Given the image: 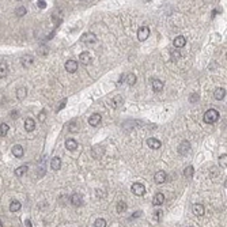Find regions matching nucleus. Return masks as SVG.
Returning <instances> with one entry per match:
<instances>
[{"label":"nucleus","instance_id":"nucleus-41","mask_svg":"<svg viewBox=\"0 0 227 227\" xmlns=\"http://www.w3.org/2000/svg\"><path fill=\"white\" fill-rule=\"evenodd\" d=\"M155 213H156V218H158V219H159V218H161V216H162V211H156Z\"/></svg>","mask_w":227,"mask_h":227},{"label":"nucleus","instance_id":"nucleus-7","mask_svg":"<svg viewBox=\"0 0 227 227\" xmlns=\"http://www.w3.org/2000/svg\"><path fill=\"white\" fill-rule=\"evenodd\" d=\"M189 151H190V144H189V142L184 140V142L178 145V152H180L181 155H186Z\"/></svg>","mask_w":227,"mask_h":227},{"label":"nucleus","instance_id":"nucleus-39","mask_svg":"<svg viewBox=\"0 0 227 227\" xmlns=\"http://www.w3.org/2000/svg\"><path fill=\"white\" fill-rule=\"evenodd\" d=\"M171 56H173V59H175V57L178 59V57H180V52H173Z\"/></svg>","mask_w":227,"mask_h":227},{"label":"nucleus","instance_id":"nucleus-23","mask_svg":"<svg viewBox=\"0 0 227 227\" xmlns=\"http://www.w3.org/2000/svg\"><path fill=\"white\" fill-rule=\"evenodd\" d=\"M29 167L27 166H19L17 170H15V174L18 175V177H22V175H25L26 173H27Z\"/></svg>","mask_w":227,"mask_h":227},{"label":"nucleus","instance_id":"nucleus-44","mask_svg":"<svg viewBox=\"0 0 227 227\" xmlns=\"http://www.w3.org/2000/svg\"><path fill=\"white\" fill-rule=\"evenodd\" d=\"M226 59H227V55H226Z\"/></svg>","mask_w":227,"mask_h":227},{"label":"nucleus","instance_id":"nucleus-20","mask_svg":"<svg viewBox=\"0 0 227 227\" xmlns=\"http://www.w3.org/2000/svg\"><path fill=\"white\" fill-rule=\"evenodd\" d=\"M154 205H162L165 203V194L163 193H156L154 196Z\"/></svg>","mask_w":227,"mask_h":227},{"label":"nucleus","instance_id":"nucleus-17","mask_svg":"<svg viewBox=\"0 0 227 227\" xmlns=\"http://www.w3.org/2000/svg\"><path fill=\"white\" fill-rule=\"evenodd\" d=\"M213 97H215V99H218V101H222V99L226 97V90H224L223 87H218L215 90V93H213Z\"/></svg>","mask_w":227,"mask_h":227},{"label":"nucleus","instance_id":"nucleus-11","mask_svg":"<svg viewBox=\"0 0 227 227\" xmlns=\"http://www.w3.org/2000/svg\"><path fill=\"white\" fill-rule=\"evenodd\" d=\"M71 203L75 205V207H79V205H82V204H83V197H82V194L74 193V194L71 196Z\"/></svg>","mask_w":227,"mask_h":227},{"label":"nucleus","instance_id":"nucleus-9","mask_svg":"<svg viewBox=\"0 0 227 227\" xmlns=\"http://www.w3.org/2000/svg\"><path fill=\"white\" fill-rule=\"evenodd\" d=\"M147 145L150 148H152V150H158V148H161L162 143L158 139H155V137H150V139H147Z\"/></svg>","mask_w":227,"mask_h":227},{"label":"nucleus","instance_id":"nucleus-2","mask_svg":"<svg viewBox=\"0 0 227 227\" xmlns=\"http://www.w3.org/2000/svg\"><path fill=\"white\" fill-rule=\"evenodd\" d=\"M131 190H132V193L136 194V196H144V193H145L144 185L140 182H135L133 185L131 186Z\"/></svg>","mask_w":227,"mask_h":227},{"label":"nucleus","instance_id":"nucleus-36","mask_svg":"<svg viewBox=\"0 0 227 227\" xmlns=\"http://www.w3.org/2000/svg\"><path fill=\"white\" fill-rule=\"evenodd\" d=\"M38 7H40V8H45V7H46V3H45L44 0H40V2H38Z\"/></svg>","mask_w":227,"mask_h":227},{"label":"nucleus","instance_id":"nucleus-18","mask_svg":"<svg viewBox=\"0 0 227 227\" xmlns=\"http://www.w3.org/2000/svg\"><path fill=\"white\" fill-rule=\"evenodd\" d=\"M152 90L155 91V93H161V91L163 90V82L159 79H155L152 82Z\"/></svg>","mask_w":227,"mask_h":227},{"label":"nucleus","instance_id":"nucleus-37","mask_svg":"<svg viewBox=\"0 0 227 227\" xmlns=\"http://www.w3.org/2000/svg\"><path fill=\"white\" fill-rule=\"evenodd\" d=\"M212 171H211V177H215L216 174H218V169H216V167H212Z\"/></svg>","mask_w":227,"mask_h":227},{"label":"nucleus","instance_id":"nucleus-43","mask_svg":"<svg viewBox=\"0 0 227 227\" xmlns=\"http://www.w3.org/2000/svg\"><path fill=\"white\" fill-rule=\"evenodd\" d=\"M224 186H226V188H227V180H226V182H224Z\"/></svg>","mask_w":227,"mask_h":227},{"label":"nucleus","instance_id":"nucleus-29","mask_svg":"<svg viewBox=\"0 0 227 227\" xmlns=\"http://www.w3.org/2000/svg\"><path fill=\"white\" fill-rule=\"evenodd\" d=\"M219 166L220 167H227V154L219 156Z\"/></svg>","mask_w":227,"mask_h":227},{"label":"nucleus","instance_id":"nucleus-38","mask_svg":"<svg viewBox=\"0 0 227 227\" xmlns=\"http://www.w3.org/2000/svg\"><path fill=\"white\" fill-rule=\"evenodd\" d=\"M66 102H67V99H64V101H63V102H61V104H60V106H59V107H57V112H59V110H60V109H63V107H64V106H66Z\"/></svg>","mask_w":227,"mask_h":227},{"label":"nucleus","instance_id":"nucleus-35","mask_svg":"<svg viewBox=\"0 0 227 227\" xmlns=\"http://www.w3.org/2000/svg\"><path fill=\"white\" fill-rule=\"evenodd\" d=\"M38 120L41 121V123H44V121H45V110H42V112L38 114Z\"/></svg>","mask_w":227,"mask_h":227},{"label":"nucleus","instance_id":"nucleus-34","mask_svg":"<svg viewBox=\"0 0 227 227\" xmlns=\"http://www.w3.org/2000/svg\"><path fill=\"white\" fill-rule=\"evenodd\" d=\"M199 98H200L199 94H192V97L189 98V101H190V102H196V101H199Z\"/></svg>","mask_w":227,"mask_h":227},{"label":"nucleus","instance_id":"nucleus-5","mask_svg":"<svg viewBox=\"0 0 227 227\" xmlns=\"http://www.w3.org/2000/svg\"><path fill=\"white\" fill-rule=\"evenodd\" d=\"M64 67H66V71L69 72V74H74V72L78 71V63L75 60H68Z\"/></svg>","mask_w":227,"mask_h":227},{"label":"nucleus","instance_id":"nucleus-19","mask_svg":"<svg viewBox=\"0 0 227 227\" xmlns=\"http://www.w3.org/2000/svg\"><path fill=\"white\" fill-rule=\"evenodd\" d=\"M66 147H67V150L68 151H75L78 148V143H76V140H74V139H68L66 142Z\"/></svg>","mask_w":227,"mask_h":227},{"label":"nucleus","instance_id":"nucleus-28","mask_svg":"<svg viewBox=\"0 0 227 227\" xmlns=\"http://www.w3.org/2000/svg\"><path fill=\"white\" fill-rule=\"evenodd\" d=\"M26 93H27V90H26L25 87H21V88H18L17 90V97H18V99H23L26 97Z\"/></svg>","mask_w":227,"mask_h":227},{"label":"nucleus","instance_id":"nucleus-40","mask_svg":"<svg viewBox=\"0 0 227 227\" xmlns=\"http://www.w3.org/2000/svg\"><path fill=\"white\" fill-rule=\"evenodd\" d=\"M11 117L12 118H17L18 117V112H11Z\"/></svg>","mask_w":227,"mask_h":227},{"label":"nucleus","instance_id":"nucleus-16","mask_svg":"<svg viewBox=\"0 0 227 227\" xmlns=\"http://www.w3.org/2000/svg\"><path fill=\"white\" fill-rule=\"evenodd\" d=\"M21 61H22L23 67H30V66H33V63H34V57H33V56H30V55H26V56H23V57L21 59Z\"/></svg>","mask_w":227,"mask_h":227},{"label":"nucleus","instance_id":"nucleus-42","mask_svg":"<svg viewBox=\"0 0 227 227\" xmlns=\"http://www.w3.org/2000/svg\"><path fill=\"white\" fill-rule=\"evenodd\" d=\"M25 224H26V226H29V227H30V226H33V224H31V222H30V220H26V222H25Z\"/></svg>","mask_w":227,"mask_h":227},{"label":"nucleus","instance_id":"nucleus-30","mask_svg":"<svg viewBox=\"0 0 227 227\" xmlns=\"http://www.w3.org/2000/svg\"><path fill=\"white\" fill-rule=\"evenodd\" d=\"M8 128H10V126L7 125V124H2V125H0V135H2V137H4L7 135Z\"/></svg>","mask_w":227,"mask_h":227},{"label":"nucleus","instance_id":"nucleus-26","mask_svg":"<svg viewBox=\"0 0 227 227\" xmlns=\"http://www.w3.org/2000/svg\"><path fill=\"white\" fill-rule=\"evenodd\" d=\"M123 102H124V99L121 98L120 95H116L114 98L112 99V105H113V106H114V107H118V106H120V105H123Z\"/></svg>","mask_w":227,"mask_h":227},{"label":"nucleus","instance_id":"nucleus-13","mask_svg":"<svg viewBox=\"0 0 227 227\" xmlns=\"http://www.w3.org/2000/svg\"><path fill=\"white\" fill-rule=\"evenodd\" d=\"M79 60H80V63H82V64H85V66H88V64L91 63V55H90L88 52H83V53H80Z\"/></svg>","mask_w":227,"mask_h":227},{"label":"nucleus","instance_id":"nucleus-4","mask_svg":"<svg viewBox=\"0 0 227 227\" xmlns=\"http://www.w3.org/2000/svg\"><path fill=\"white\" fill-rule=\"evenodd\" d=\"M173 45H174V48H177V49L184 48L186 45V38L184 36H177L174 40H173Z\"/></svg>","mask_w":227,"mask_h":227},{"label":"nucleus","instance_id":"nucleus-24","mask_svg":"<svg viewBox=\"0 0 227 227\" xmlns=\"http://www.w3.org/2000/svg\"><path fill=\"white\" fill-rule=\"evenodd\" d=\"M125 82L128 83L129 86H133L135 83H136V76H135V74H128L125 76Z\"/></svg>","mask_w":227,"mask_h":227},{"label":"nucleus","instance_id":"nucleus-15","mask_svg":"<svg viewBox=\"0 0 227 227\" xmlns=\"http://www.w3.org/2000/svg\"><path fill=\"white\" fill-rule=\"evenodd\" d=\"M50 167H52V170H55V171L60 170L61 169V159L59 158V156H55V158L50 161Z\"/></svg>","mask_w":227,"mask_h":227},{"label":"nucleus","instance_id":"nucleus-3","mask_svg":"<svg viewBox=\"0 0 227 227\" xmlns=\"http://www.w3.org/2000/svg\"><path fill=\"white\" fill-rule=\"evenodd\" d=\"M150 37V29L147 26H142L137 31V40L139 41H145V40Z\"/></svg>","mask_w":227,"mask_h":227},{"label":"nucleus","instance_id":"nucleus-12","mask_svg":"<svg viewBox=\"0 0 227 227\" xmlns=\"http://www.w3.org/2000/svg\"><path fill=\"white\" fill-rule=\"evenodd\" d=\"M11 151H12V155L17 156V158H22L23 154H25V150H23V147H22V145H19V144L14 145Z\"/></svg>","mask_w":227,"mask_h":227},{"label":"nucleus","instance_id":"nucleus-31","mask_svg":"<svg viewBox=\"0 0 227 227\" xmlns=\"http://www.w3.org/2000/svg\"><path fill=\"white\" fill-rule=\"evenodd\" d=\"M94 226H97V227H105V226H106V220H105V219H97L95 223H94Z\"/></svg>","mask_w":227,"mask_h":227},{"label":"nucleus","instance_id":"nucleus-25","mask_svg":"<svg viewBox=\"0 0 227 227\" xmlns=\"http://www.w3.org/2000/svg\"><path fill=\"white\" fill-rule=\"evenodd\" d=\"M193 173H194L193 166H188V167H185V170H184V175H185L186 178H192L193 177Z\"/></svg>","mask_w":227,"mask_h":227},{"label":"nucleus","instance_id":"nucleus-32","mask_svg":"<svg viewBox=\"0 0 227 227\" xmlns=\"http://www.w3.org/2000/svg\"><path fill=\"white\" fill-rule=\"evenodd\" d=\"M0 71H2V74H0V76L4 78L7 75V66L6 63H2V66H0Z\"/></svg>","mask_w":227,"mask_h":227},{"label":"nucleus","instance_id":"nucleus-27","mask_svg":"<svg viewBox=\"0 0 227 227\" xmlns=\"http://www.w3.org/2000/svg\"><path fill=\"white\" fill-rule=\"evenodd\" d=\"M126 203L125 201H118L117 203V212L118 213H123V212H125L126 211Z\"/></svg>","mask_w":227,"mask_h":227},{"label":"nucleus","instance_id":"nucleus-10","mask_svg":"<svg viewBox=\"0 0 227 227\" xmlns=\"http://www.w3.org/2000/svg\"><path fill=\"white\" fill-rule=\"evenodd\" d=\"M88 124H90L91 126H98L99 124H101V114L95 113V114L90 116V118H88Z\"/></svg>","mask_w":227,"mask_h":227},{"label":"nucleus","instance_id":"nucleus-21","mask_svg":"<svg viewBox=\"0 0 227 227\" xmlns=\"http://www.w3.org/2000/svg\"><path fill=\"white\" fill-rule=\"evenodd\" d=\"M193 213L196 216H203L204 215V207L201 204H194L193 205Z\"/></svg>","mask_w":227,"mask_h":227},{"label":"nucleus","instance_id":"nucleus-33","mask_svg":"<svg viewBox=\"0 0 227 227\" xmlns=\"http://www.w3.org/2000/svg\"><path fill=\"white\" fill-rule=\"evenodd\" d=\"M26 14V8L25 7H19V8L17 10V15L18 17H22V15H25Z\"/></svg>","mask_w":227,"mask_h":227},{"label":"nucleus","instance_id":"nucleus-8","mask_svg":"<svg viewBox=\"0 0 227 227\" xmlns=\"http://www.w3.org/2000/svg\"><path fill=\"white\" fill-rule=\"evenodd\" d=\"M154 180H155L156 184H163V182H166L167 175H166V173H165L163 170H159L158 173H155V175H154Z\"/></svg>","mask_w":227,"mask_h":227},{"label":"nucleus","instance_id":"nucleus-6","mask_svg":"<svg viewBox=\"0 0 227 227\" xmlns=\"http://www.w3.org/2000/svg\"><path fill=\"white\" fill-rule=\"evenodd\" d=\"M95 40H97V37L94 33H86L80 37V41L85 42V44H93V42H95Z\"/></svg>","mask_w":227,"mask_h":227},{"label":"nucleus","instance_id":"nucleus-1","mask_svg":"<svg viewBox=\"0 0 227 227\" xmlns=\"http://www.w3.org/2000/svg\"><path fill=\"white\" fill-rule=\"evenodd\" d=\"M219 120V112L216 109H209L204 113V123L213 124Z\"/></svg>","mask_w":227,"mask_h":227},{"label":"nucleus","instance_id":"nucleus-22","mask_svg":"<svg viewBox=\"0 0 227 227\" xmlns=\"http://www.w3.org/2000/svg\"><path fill=\"white\" fill-rule=\"evenodd\" d=\"M21 207H22V205H21V203L17 201V200H14V201L10 204V211H11V212H17V211L21 209Z\"/></svg>","mask_w":227,"mask_h":227},{"label":"nucleus","instance_id":"nucleus-14","mask_svg":"<svg viewBox=\"0 0 227 227\" xmlns=\"http://www.w3.org/2000/svg\"><path fill=\"white\" fill-rule=\"evenodd\" d=\"M25 129L27 132H33L36 129V121L33 118H26L25 120Z\"/></svg>","mask_w":227,"mask_h":227}]
</instances>
